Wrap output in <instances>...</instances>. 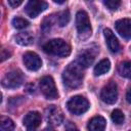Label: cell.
Instances as JSON below:
<instances>
[{"label":"cell","instance_id":"6da1fadb","mask_svg":"<svg viewBox=\"0 0 131 131\" xmlns=\"http://www.w3.org/2000/svg\"><path fill=\"white\" fill-rule=\"evenodd\" d=\"M83 68L78 62L70 63L62 73V81L68 88H78L83 82Z\"/></svg>","mask_w":131,"mask_h":131},{"label":"cell","instance_id":"7a4b0ae2","mask_svg":"<svg viewBox=\"0 0 131 131\" xmlns=\"http://www.w3.org/2000/svg\"><path fill=\"white\" fill-rule=\"evenodd\" d=\"M43 50L51 55L66 57L71 53L70 45L62 39H52L43 45Z\"/></svg>","mask_w":131,"mask_h":131},{"label":"cell","instance_id":"3957f363","mask_svg":"<svg viewBox=\"0 0 131 131\" xmlns=\"http://www.w3.org/2000/svg\"><path fill=\"white\" fill-rule=\"evenodd\" d=\"M76 27L80 40H87L91 36V26L86 11L79 10L76 14Z\"/></svg>","mask_w":131,"mask_h":131},{"label":"cell","instance_id":"277c9868","mask_svg":"<svg viewBox=\"0 0 131 131\" xmlns=\"http://www.w3.org/2000/svg\"><path fill=\"white\" fill-rule=\"evenodd\" d=\"M67 107L72 114L79 116L88 111L89 102L84 96L76 95L70 98V100L67 102Z\"/></svg>","mask_w":131,"mask_h":131},{"label":"cell","instance_id":"5b68a950","mask_svg":"<svg viewBox=\"0 0 131 131\" xmlns=\"http://www.w3.org/2000/svg\"><path fill=\"white\" fill-rule=\"evenodd\" d=\"M40 90L42 94L47 98V99H55L58 97V92L55 86V83L50 76H45L40 80L39 83Z\"/></svg>","mask_w":131,"mask_h":131},{"label":"cell","instance_id":"8992f818","mask_svg":"<svg viewBox=\"0 0 131 131\" xmlns=\"http://www.w3.org/2000/svg\"><path fill=\"white\" fill-rule=\"evenodd\" d=\"M23 81H24L23 74H21L19 71L13 70V71L8 72V73L3 77L1 84H2V86L5 87V88L14 89V88L19 87V86L23 84Z\"/></svg>","mask_w":131,"mask_h":131},{"label":"cell","instance_id":"52a82bcc","mask_svg":"<svg viewBox=\"0 0 131 131\" xmlns=\"http://www.w3.org/2000/svg\"><path fill=\"white\" fill-rule=\"evenodd\" d=\"M100 98L107 104H113L117 101L118 98V88L117 84L113 81L108 82L100 92Z\"/></svg>","mask_w":131,"mask_h":131},{"label":"cell","instance_id":"ba28073f","mask_svg":"<svg viewBox=\"0 0 131 131\" xmlns=\"http://www.w3.org/2000/svg\"><path fill=\"white\" fill-rule=\"evenodd\" d=\"M46 122L51 126H58L63 121V114L61 110L55 105H49L45 110Z\"/></svg>","mask_w":131,"mask_h":131},{"label":"cell","instance_id":"9c48e42d","mask_svg":"<svg viewBox=\"0 0 131 131\" xmlns=\"http://www.w3.org/2000/svg\"><path fill=\"white\" fill-rule=\"evenodd\" d=\"M48 4L45 2V1H39V0H31L27 3L26 5V12L27 14L34 18L36 16H38L42 11H44L46 8H47Z\"/></svg>","mask_w":131,"mask_h":131},{"label":"cell","instance_id":"30bf717a","mask_svg":"<svg viewBox=\"0 0 131 131\" xmlns=\"http://www.w3.org/2000/svg\"><path fill=\"white\" fill-rule=\"evenodd\" d=\"M23 60H24L26 68L29 71H33V72L38 71L42 66V60L39 57V55L35 52H32V51L26 52L23 56Z\"/></svg>","mask_w":131,"mask_h":131},{"label":"cell","instance_id":"8fae6325","mask_svg":"<svg viewBox=\"0 0 131 131\" xmlns=\"http://www.w3.org/2000/svg\"><path fill=\"white\" fill-rule=\"evenodd\" d=\"M41 115L38 112H29L24 118V126H26L27 131H36L41 124Z\"/></svg>","mask_w":131,"mask_h":131},{"label":"cell","instance_id":"7c38bea8","mask_svg":"<svg viewBox=\"0 0 131 131\" xmlns=\"http://www.w3.org/2000/svg\"><path fill=\"white\" fill-rule=\"evenodd\" d=\"M97 50L93 51L92 48H86L85 50L81 51L77 57V62L82 67V68H88L91 66L95 59Z\"/></svg>","mask_w":131,"mask_h":131},{"label":"cell","instance_id":"4fadbf2b","mask_svg":"<svg viewBox=\"0 0 131 131\" xmlns=\"http://www.w3.org/2000/svg\"><path fill=\"white\" fill-rule=\"evenodd\" d=\"M115 27L120 36H122L125 39L131 38V20L129 18L118 19L115 24Z\"/></svg>","mask_w":131,"mask_h":131},{"label":"cell","instance_id":"5bb4252c","mask_svg":"<svg viewBox=\"0 0 131 131\" xmlns=\"http://www.w3.org/2000/svg\"><path fill=\"white\" fill-rule=\"evenodd\" d=\"M103 35L105 38V42L106 45L108 47V49L112 52H118L120 50V43L117 39V37L114 35V33L112 32V30L110 29H104L103 31Z\"/></svg>","mask_w":131,"mask_h":131},{"label":"cell","instance_id":"9a60e30c","mask_svg":"<svg viewBox=\"0 0 131 131\" xmlns=\"http://www.w3.org/2000/svg\"><path fill=\"white\" fill-rule=\"evenodd\" d=\"M105 119L101 116H95L93 117L87 125L88 131H104L105 130Z\"/></svg>","mask_w":131,"mask_h":131},{"label":"cell","instance_id":"2e32d148","mask_svg":"<svg viewBox=\"0 0 131 131\" xmlns=\"http://www.w3.org/2000/svg\"><path fill=\"white\" fill-rule=\"evenodd\" d=\"M15 42L21 46H29L34 43V37L30 32H21L15 36Z\"/></svg>","mask_w":131,"mask_h":131},{"label":"cell","instance_id":"e0dca14e","mask_svg":"<svg viewBox=\"0 0 131 131\" xmlns=\"http://www.w3.org/2000/svg\"><path fill=\"white\" fill-rule=\"evenodd\" d=\"M111 69V62L107 58L101 59L94 68V75L95 76H101L105 73H107Z\"/></svg>","mask_w":131,"mask_h":131},{"label":"cell","instance_id":"ac0fdd59","mask_svg":"<svg viewBox=\"0 0 131 131\" xmlns=\"http://www.w3.org/2000/svg\"><path fill=\"white\" fill-rule=\"evenodd\" d=\"M55 23H57V17H56V16H54L53 14L46 16V17L43 19L42 25H41L42 31H43L44 33H46V34L49 33V32L51 31V29H52V27L54 26Z\"/></svg>","mask_w":131,"mask_h":131},{"label":"cell","instance_id":"d6986e66","mask_svg":"<svg viewBox=\"0 0 131 131\" xmlns=\"http://www.w3.org/2000/svg\"><path fill=\"white\" fill-rule=\"evenodd\" d=\"M119 74L124 78H131V61H123L118 66Z\"/></svg>","mask_w":131,"mask_h":131},{"label":"cell","instance_id":"ffe728a7","mask_svg":"<svg viewBox=\"0 0 131 131\" xmlns=\"http://www.w3.org/2000/svg\"><path fill=\"white\" fill-rule=\"evenodd\" d=\"M14 123L8 117H1L0 119V131H13Z\"/></svg>","mask_w":131,"mask_h":131},{"label":"cell","instance_id":"44dd1931","mask_svg":"<svg viewBox=\"0 0 131 131\" xmlns=\"http://www.w3.org/2000/svg\"><path fill=\"white\" fill-rule=\"evenodd\" d=\"M57 24L59 27H64L69 21H70V11L69 10H63L57 14Z\"/></svg>","mask_w":131,"mask_h":131},{"label":"cell","instance_id":"7402d4cb","mask_svg":"<svg viewBox=\"0 0 131 131\" xmlns=\"http://www.w3.org/2000/svg\"><path fill=\"white\" fill-rule=\"evenodd\" d=\"M111 118H112V121H113L116 125H121V124H123V122H124V120H125L124 114H123L120 110H114V111L112 112Z\"/></svg>","mask_w":131,"mask_h":131},{"label":"cell","instance_id":"603a6c76","mask_svg":"<svg viewBox=\"0 0 131 131\" xmlns=\"http://www.w3.org/2000/svg\"><path fill=\"white\" fill-rule=\"evenodd\" d=\"M12 25H13L14 28L20 30V29H25V28H27L30 24H29V21H28L26 18L20 17V16H16V17H14V18L12 19Z\"/></svg>","mask_w":131,"mask_h":131},{"label":"cell","instance_id":"cb8c5ba5","mask_svg":"<svg viewBox=\"0 0 131 131\" xmlns=\"http://www.w3.org/2000/svg\"><path fill=\"white\" fill-rule=\"evenodd\" d=\"M103 4L111 10H117L121 5V1H118V0H106V1H103Z\"/></svg>","mask_w":131,"mask_h":131},{"label":"cell","instance_id":"d4e9b609","mask_svg":"<svg viewBox=\"0 0 131 131\" xmlns=\"http://www.w3.org/2000/svg\"><path fill=\"white\" fill-rule=\"evenodd\" d=\"M10 55H11V52H10L8 49L3 48V49L1 50V61H4L5 59L9 58V57H10Z\"/></svg>","mask_w":131,"mask_h":131},{"label":"cell","instance_id":"484cf974","mask_svg":"<svg viewBox=\"0 0 131 131\" xmlns=\"http://www.w3.org/2000/svg\"><path fill=\"white\" fill-rule=\"evenodd\" d=\"M21 3H23L21 0H9V1H8V5H10L12 8H15L16 6L20 5Z\"/></svg>","mask_w":131,"mask_h":131},{"label":"cell","instance_id":"4316f807","mask_svg":"<svg viewBox=\"0 0 131 131\" xmlns=\"http://www.w3.org/2000/svg\"><path fill=\"white\" fill-rule=\"evenodd\" d=\"M126 98H127V101L129 103H131V89H129L126 93Z\"/></svg>","mask_w":131,"mask_h":131},{"label":"cell","instance_id":"83f0119b","mask_svg":"<svg viewBox=\"0 0 131 131\" xmlns=\"http://www.w3.org/2000/svg\"><path fill=\"white\" fill-rule=\"evenodd\" d=\"M66 131H79L75 126H73V125H71V126H68V128H67V130Z\"/></svg>","mask_w":131,"mask_h":131},{"label":"cell","instance_id":"f1b7e54d","mask_svg":"<svg viewBox=\"0 0 131 131\" xmlns=\"http://www.w3.org/2000/svg\"><path fill=\"white\" fill-rule=\"evenodd\" d=\"M43 131H55V130L52 129V128H46V129H44Z\"/></svg>","mask_w":131,"mask_h":131}]
</instances>
